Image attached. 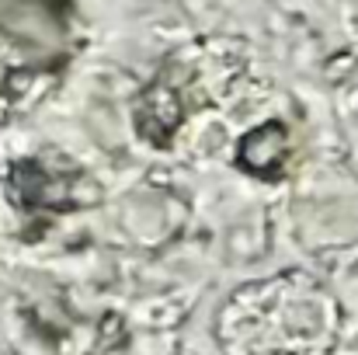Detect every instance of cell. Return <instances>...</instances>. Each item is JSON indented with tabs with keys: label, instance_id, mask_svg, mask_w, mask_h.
Segmentation results:
<instances>
[{
	"label": "cell",
	"instance_id": "6da1fadb",
	"mask_svg": "<svg viewBox=\"0 0 358 355\" xmlns=\"http://www.w3.org/2000/svg\"><path fill=\"white\" fill-rule=\"evenodd\" d=\"M80 42L77 0H0V88L59 74Z\"/></svg>",
	"mask_w": 358,
	"mask_h": 355
}]
</instances>
